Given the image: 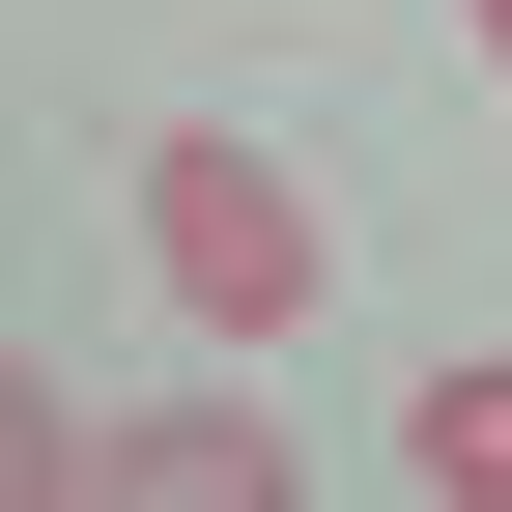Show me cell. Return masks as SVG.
<instances>
[{
    "label": "cell",
    "instance_id": "1",
    "mask_svg": "<svg viewBox=\"0 0 512 512\" xmlns=\"http://www.w3.org/2000/svg\"><path fill=\"white\" fill-rule=\"evenodd\" d=\"M143 256H171L200 342H285V313H313V200H285L256 143H143Z\"/></svg>",
    "mask_w": 512,
    "mask_h": 512
},
{
    "label": "cell",
    "instance_id": "2",
    "mask_svg": "<svg viewBox=\"0 0 512 512\" xmlns=\"http://www.w3.org/2000/svg\"><path fill=\"white\" fill-rule=\"evenodd\" d=\"M285 484V427H228V399H171V427H86V512H256Z\"/></svg>",
    "mask_w": 512,
    "mask_h": 512
},
{
    "label": "cell",
    "instance_id": "3",
    "mask_svg": "<svg viewBox=\"0 0 512 512\" xmlns=\"http://www.w3.org/2000/svg\"><path fill=\"white\" fill-rule=\"evenodd\" d=\"M399 456L456 484V512H512V370H427V427H399Z\"/></svg>",
    "mask_w": 512,
    "mask_h": 512
},
{
    "label": "cell",
    "instance_id": "4",
    "mask_svg": "<svg viewBox=\"0 0 512 512\" xmlns=\"http://www.w3.org/2000/svg\"><path fill=\"white\" fill-rule=\"evenodd\" d=\"M0 512H86V399L57 370H0Z\"/></svg>",
    "mask_w": 512,
    "mask_h": 512
},
{
    "label": "cell",
    "instance_id": "5",
    "mask_svg": "<svg viewBox=\"0 0 512 512\" xmlns=\"http://www.w3.org/2000/svg\"><path fill=\"white\" fill-rule=\"evenodd\" d=\"M484 57H512V0H484Z\"/></svg>",
    "mask_w": 512,
    "mask_h": 512
}]
</instances>
